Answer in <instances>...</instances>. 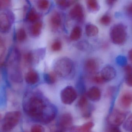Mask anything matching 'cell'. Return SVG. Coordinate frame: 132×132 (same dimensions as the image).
<instances>
[{
    "label": "cell",
    "mask_w": 132,
    "mask_h": 132,
    "mask_svg": "<svg viewBox=\"0 0 132 132\" xmlns=\"http://www.w3.org/2000/svg\"><path fill=\"white\" fill-rule=\"evenodd\" d=\"M22 115L21 112L18 110L6 112L2 121L0 132L13 131L20 123Z\"/></svg>",
    "instance_id": "7a4b0ae2"
},
{
    "label": "cell",
    "mask_w": 132,
    "mask_h": 132,
    "mask_svg": "<svg viewBox=\"0 0 132 132\" xmlns=\"http://www.w3.org/2000/svg\"><path fill=\"white\" fill-rule=\"evenodd\" d=\"M73 63L70 58L63 57L58 59L54 65V72L63 77L71 74L73 69Z\"/></svg>",
    "instance_id": "3957f363"
},
{
    "label": "cell",
    "mask_w": 132,
    "mask_h": 132,
    "mask_svg": "<svg viewBox=\"0 0 132 132\" xmlns=\"http://www.w3.org/2000/svg\"><path fill=\"white\" fill-rule=\"evenodd\" d=\"M111 18L110 15L105 14L101 17L100 19V22L104 25L108 26L111 24Z\"/></svg>",
    "instance_id": "4316f807"
},
{
    "label": "cell",
    "mask_w": 132,
    "mask_h": 132,
    "mask_svg": "<svg viewBox=\"0 0 132 132\" xmlns=\"http://www.w3.org/2000/svg\"><path fill=\"white\" fill-rule=\"evenodd\" d=\"M54 132H62L61 131H55Z\"/></svg>",
    "instance_id": "60d3db41"
},
{
    "label": "cell",
    "mask_w": 132,
    "mask_h": 132,
    "mask_svg": "<svg viewBox=\"0 0 132 132\" xmlns=\"http://www.w3.org/2000/svg\"><path fill=\"white\" fill-rule=\"evenodd\" d=\"M50 2L47 0H40L37 2V6L40 10L45 11L48 8Z\"/></svg>",
    "instance_id": "484cf974"
},
{
    "label": "cell",
    "mask_w": 132,
    "mask_h": 132,
    "mask_svg": "<svg viewBox=\"0 0 132 132\" xmlns=\"http://www.w3.org/2000/svg\"><path fill=\"white\" fill-rule=\"evenodd\" d=\"M69 14L72 19L78 21H82L84 19V13L82 5L79 4H76L70 10Z\"/></svg>",
    "instance_id": "ba28073f"
},
{
    "label": "cell",
    "mask_w": 132,
    "mask_h": 132,
    "mask_svg": "<svg viewBox=\"0 0 132 132\" xmlns=\"http://www.w3.org/2000/svg\"><path fill=\"white\" fill-rule=\"evenodd\" d=\"M117 72L113 67L107 65L104 67L101 71L100 75L105 82L110 81L116 76Z\"/></svg>",
    "instance_id": "52a82bcc"
},
{
    "label": "cell",
    "mask_w": 132,
    "mask_h": 132,
    "mask_svg": "<svg viewBox=\"0 0 132 132\" xmlns=\"http://www.w3.org/2000/svg\"><path fill=\"white\" fill-rule=\"evenodd\" d=\"M106 3L109 6H112L116 2H117L116 1H114V0H108L106 1Z\"/></svg>",
    "instance_id": "f35d334b"
},
{
    "label": "cell",
    "mask_w": 132,
    "mask_h": 132,
    "mask_svg": "<svg viewBox=\"0 0 132 132\" xmlns=\"http://www.w3.org/2000/svg\"><path fill=\"white\" fill-rule=\"evenodd\" d=\"M94 126V123L89 122L80 126H71L69 129V132H91Z\"/></svg>",
    "instance_id": "5bb4252c"
},
{
    "label": "cell",
    "mask_w": 132,
    "mask_h": 132,
    "mask_svg": "<svg viewBox=\"0 0 132 132\" xmlns=\"http://www.w3.org/2000/svg\"><path fill=\"white\" fill-rule=\"evenodd\" d=\"M39 15L34 8L30 9L27 15V19L31 22H36L39 18Z\"/></svg>",
    "instance_id": "7402d4cb"
},
{
    "label": "cell",
    "mask_w": 132,
    "mask_h": 132,
    "mask_svg": "<svg viewBox=\"0 0 132 132\" xmlns=\"http://www.w3.org/2000/svg\"><path fill=\"white\" fill-rule=\"evenodd\" d=\"M77 97V93L71 86H67L63 89L60 93L61 101L64 104H71Z\"/></svg>",
    "instance_id": "5b68a950"
},
{
    "label": "cell",
    "mask_w": 132,
    "mask_h": 132,
    "mask_svg": "<svg viewBox=\"0 0 132 132\" xmlns=\"http://www.w3.org/2000/svg\"><path fill=\"white\" fill-rule=\"evenodd\" d=\"M62 46V45L61 41L59 40H56L54 41L52 44L51 49L54 52H58L61 50Z\"/></svg>",
    "instance_id": "f1b7e54d"
},
{
    "label": "cell",
    "mask_w": 132,
    "mask_h": 132,
    "mask_svg": "<svg viewBox=\"0 0 132 132\" xmlns=\"http://www.w3.org/2000/svg\"><path fill=\"white\" fill-rule=\"evenodd\" d=\"M77 46L78 49H79L85 51L88 49V44L86 42L82 41L78 43L77 44Z\"/></svg>",
    "instance_id": "4dcf8cb0"
},
{
    "label": "cell",
    "mask_w": 132,
    "mask_h": 132,
    "mask_svg": "<svg viewBox=\"0 0 132 132\" xmlns=\"http://www.w3.org/2000/svg\"><path fill=\"white\" fill-rule=\"evenodd\" d=\"M22 107L27 116L43 124L52 122L57 113L55 107L38 91L30 92L26 95Z\"/></svg>",
    "instance_id": "6da1fadb"
},
{
    "label": "cell",
    "mask_w": 132,
    "mask_h": 132,
    "mask_svg": "<svg viewBox=\"0 0 132 132\" xmlns=\"http://www.w3.org/2000/svg\"><path fill=\"white\" fill-rule=\"evenodd\" d=\"M30 132H45V129L42 126L35 124L31 127Z\"/></svg>",
    "instance_id": "f546056e"
},
{
    "label": "cell",
    "mask_w": 132,
    "mask_h": 132,
    "mask_svg": "<svg viewBox=\"0 0 132 132\" xmlns=\"http://www.w3.org/2000/svg\"><path fill=\"white\" fill-rule=\"evenodd\" d=\"M117 64L121 66L125 67L127 65V58L125 56H119L116 58Z\"/></svg>",
    "instance_id": "83f0119b"
},
{
    "label": "cell",
    "mask_w": 132,
    "mask_h": 132,
    "mask_svg": "<svg viewBox=\"0 0 132 132\" xmlns=\"http://www.w3.org/2000/svg\"><path fill=\"white\" fill-rule=\"evenodd\" d=\"M123 127L126 131L132 132V114L126 119L123 125Z\"/></svg>",
    "instance_id": "d4e9b609"
},
{
    "label": "cell",
    "mask_w": 132,
    "mask_h": 132,
    "mask_svg": "<svg viewBox=\"0 0 132 132\" xmlns=\"http://www.w3.org/2000/svg\"><path fill=\"white\" fill-rule=\"evenodd\" d=\"M86 4L87 8L91 12H95L100 9V5L96 0H88L86 2Z\"/></svg>",
    "instance_id": "ffe728a7"
},
{
    "label": "cell",
    "mask_w": 132,
    "mask_h": 132,
    "mask_svg": "<svg viewBox=\"0 0 132 132\" xmlns=\"http://www.w3.org/2000/svg\"><path fill=\"white\" fill-rule=\"evenodd\" d=\"M43 27L42 22L37 21L35 22L31 28V32L32 35L35 37L39 36L42 32Z\"/></svg>",
    "instance_id": "ac0fdd59"
},
{
    "label": "cell",
    "mask_w": 132,
    "mask_h": 132,
    "mask_svg": "<svg viewBox=\"0 0 132 132\" xmlns=\"http://www.w3.org/2000/svg\"><path fill=\"white\" fill-rule=\"evenodd\" d=\"M110 36L114 44L120 45L125 43L127 38L126 26L122 23L114 25L110 29Z\"/></svg>",
    "instance_id": "277c9868"
},
{
    "label": "cell",
    "mask_w": 132,
    "mask_h": 132,
    "mask_svg": "<svg viewBox=\"0 0 132 132\" xmlns=\"http://www.w3.org/2000/svg\"><path fill=\"white\" fill-rule=\"evenodd\" d=\"M26 37L27 35L25 30L22 28H20L18 29L16 33L17 40L19 42H22L26 39Z\"/></svg>",
    "instance_id": "cb8c5ba5"
},
{
    "label": "cell",
    "mask_w": 132,
    "mask_h": 132,
    "mask_svg": "<svg viewBox=\"0 0 132 132\" xmlns=\"http://www.w3.org/2000/svg\"><path fill=\"white\" fill-rule=\"evenodd\" d=\"M126 115L125 113L118 110H114L109 116L108 122L109 125L118 127L125 121Z\"/></svg>",
    "instance_id": "8992f818"
},
{
    "label": "cell",
    "mask_w": 132,
    "mask_h": 132,
    "mask_svg": "<svg viewBox=\"0 0 132 132\" xmlns=\"http://www.w3.org/2000/svg\"><path fill=\"white\" fill-rule=\"evenodd\" d=\"M49 23L51 28L54 30L59 29L62 25V19L59 12H54L50 15Z\"/></svg>",
    "instance_id": "8fae6325"
},
{
    "label": "cell",
    "mask_w": 132,
    "mask_h": 132,
    "mask_svg": "<svg viewBox=\"0 0 132 132\" xmlns=\"http://www.w3.org/2000/svg\"><path fill=\"white\" fill-rule=\"evenodd\" d=\"M124 70L126 75L132 74V66L130 65H127L124 67Z\"/></svg>",
    "instance_id": "74e56055"
},
{
    "label": "cell",
    "mask_w": 132,
    "mask_h": 132,
    "mask_svg": "<svg viewBox=\"0 0 132 132\" xmlns=\"http://www.w3.org/2000/svg\"><path fill=\"white\" fill-rule=\"evenodd\" d=\"M55 72H51L45 74L44 75V80L45 82L48 84H53L56 80V75Z\"/></svg>",
    "instance_id": "44dd1931"
},
{
    "label": "cell",
    "mask_w": 132,
    "mask_h": 132,
    "mask_svg": "<svg viewBox=\"0 0 132 132\" xmlns=\"http://www.w3.org/2000/svg\"><path fill=\"white\" fill-rule=\"evenodd\" d=\"M92 80L95 83L97 84H102L105 82L101 75H96L93 77Z\"/></svg>",
    "instance_id": "d590c367"
},
{
    "label": "cell",
    "mask_w": 132,
    "mask_h": 132,
    "mask_svg": "<svg viewBox=\"0 0 132 132\" xmlns=\"http://www.w3.org/2000/svg\"><path fill=\"white\" fill-rule=\"evenodd\" d=\"M85 69L90 74H95L99 69L100 63L99 60L95 58L88 59L84 65Z\"/></svg>",
    "instance_id": "9c48e42d"
},
{
    "label": "cell",
    "mask_w": 132,
    "mask_h": 132,
    "mask_svg": "<svg viewBox=\"0 0 132 132\" xmlns=\"http://www.w3.org/2000/svg\"><path fill=\"white\" fill-rule=\"evenodd\" d=\"M120 104L124 108H128L132 104V95L129 92L124 93L120 98Z\"/></svg>",
    "instance_id": "2e32d148"
},
{
    "label": "cell",
    "mask_w": 132,
    "mask_h": 132,
    "mask_svg": "<svg viewBox=\"0 0 132 132\" xmlns=\"http://www.w3.org/2000/svg\"><path fill=\"white\" fill-rule=\"evenodd\" d=\"M82 33L81 28L79 26L74 27L70 35V39L72 41H77L80 38Z\"/></svg>",
    "instance_id": "d6986e66"
},
{
    "label": "cell",
    "mask_w": 132,
    "mask_h": 132,
    "mask_svg": "<svg viewBox=\"0 0 132 132\" xmlns=\"http://www.w3.org/2000/svg\"><path fill=\"white\" fill-rule=\"evenodd\" d=\"M11 26V19L6 13L0 14V30L6 32L10 30Z\"/></svg>",
    "instance_id": "30bf717a"
},
{
    "label": "cell",
    "mask_w": 132,
    "mask_h": 132,
    "mask_svg": "<svg viewBox=\"0 0 132 132\" xmlns=\"http://www.w3.org/2000/svg\"><path fill=\"white\" fill-rule=\"evenodd\" d=\"M72 122L73 118L72 116L70 114L67 113L62 115L60 119L59 125L62 129H65L70 127Z\"/></svg>",
    "instance_id": "9a60e30c"
},
{
    "label": "cell",
    "mask_w": 132,
    "mask_h": 132,
    "mask_svg": "<svg viewBox=\"0 0 132 132\" xmlns=\"http://www.w3.org/2000/svg\"><path fill=\"white\" fill-rule=\"evenodd\" d=\"M105 132H122L118 127L109 125L106 128Z\"/></svg>",
    "instance_id": "836d02e7"
},
{
    "label": "cell",
    "mask_w": 132,
    "mask_h": 132,
    "mask_svg": "<svg viewBox=\"0 0 132 132\" xmlns=\"http://www.w3.org/2000/svg\"><path fill=\"white\" fill-rule=\"evenodd\" d=\"M5 51V47L4 43L2 39L0 37V59L2 58Z\"/></svg>",
    "instance_id": "d6a6232c"
},
{
    "label": "cell",
    "mask_w": 132,
    "mask_h": 132,
    "mask_svg": "<svg viewBox=\"0 0 132 132\" xmlns=\"http://www.w3.org/2000/svg\"><path fill=\"white\" fill-rule=\"evenodd\" d=\"M39 74L35 71L31 70L26 74L25 77L26 82L28 84L35 85L39 81Z\"/></svg>",
    "instance_id": "4fadbf2b"
},
{
    "label": "cell",
    "mask_w": 132,
    "mask_h": 132,
    "mask_svg": "<svg viewBox=\"0 0 132 132\" xmlns=\"http://www.w3.org/2000/svg\"><path fill=\"white\" fill-rule=\"evenodd\" d=\"M75 1L59 0L56 1V4L58 6L63 9H65L70 7L75 2Z\"/></svg>",
    "instance_id": "603a6c76"
},
{
    "label": "cell",
    "mask_w": 132,
    "mask_h": 132,
    "mask_svg": "<svg viewBox=\"0 0 132 132\" xmlns=\"http://www.w3.org/2000/svg\"><path fill=\"white\" fill-rule=\"evenodd\" d=\"M85 30L86 35L89 37L97 35L99 31L98 27L92 24H87L85 26Z\"/></svg>",
    "instance_id": "e0dca14e"
},
{
    "label": "cell",
    "mask_w": 132,
    "mask_h": 132,
    "mask_svg": "<svg viewBox=\"0 0 132 132\" xmlns=\"http://www.w3.org/2000/svg\"><path fill=\"white\" fill-rule=\"evenodd\" d=\"M125 83L129 87H132V74L126 75Z\"/></svg>",
    "instance_id": "8d00e7d4"
},
{
    "label": "cell",
    "mask_w": 132,
    "mask_h": 132,
    "mask_svg": "<svg viewBox=\"0 0 132 132\" xmlns=\"http://www.w3.org/2000/svg\"><path fill=\"white\" fill-rule=\"evenodd\" d=\"M125 11L126 15L130 18H132V2L126 5Z\"/></svg>",
    "instance_id": "1f68e13d"
},
{
    "label": "cell",
    "mask_w": 132,
    "mask_h": 132,
    "mask_svg": "<svg viewBox=\"0 0 132 132\" xmlns=\"http://www.w3.org/2000/svg\"><path fill=\"white\" fill-rule=\"evenodd\" d=\"M10 1L0 0V10L6 8L10 5Z\"/></svg>",
    "instance_id": "e575fe53"
},
{
    "label": "cell",
    "mask_w": 132,
    "mask_h": 132,
    "mask_svg": "<svg viewBox=\"0 0 132 132\" xmlns=\"http://www.w3.org/2000/svg\"><path fill=\"white\" fill-rule=\"evenodd\" d=\"M128 56V58L129 61H130L132 64V49H131L129 52Z\"/></svg>",
    "instance_id": "ab89813d"
},
{
    "label": "cell",
    "mask_w": 132,
    "mask_h": 132,
    "mask_svg": "<svg viewBox=\"0 0 132 132\" xmlns=\"http://www.w3.org/2000/svg\"><path fill=\"white\" fill-rule=\"evenodd\" d=\"M2 119V115H1L0 114V120H1V119Z\"/></svg>",
    "instance_id": "b9f144b4"
},
{
    "label": "cell",
    "mask_w": 132,
    "mask_h": 132,
    "mask_svg": "<svg viewBox=\"0 0 132 132\" xmlns=\"http://www.w3.org/2000/svg\"><path fill=\"white\" fill-rule=\"evenodd\" d=\"M87 96L90 100L97 102L101 99V92L98 88L94 86L89 88L87 92Z\"/></svg>",
    "instance_id": "7c38bea8"
}]
</instances>
